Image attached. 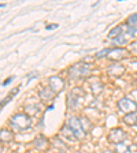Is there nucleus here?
<instances>
[{
    "label": "nucleus",
    "instance_id": "obj_1",
    "mask_svg": "<svg viewBox=\"0 0 137 153\" xmlns=\"http://www.w3.org/2000/svg\"><path fill=\"white\" fill-rule=\"evenodd\" d=\"M10 124L15 131H23L32 126L30 118L25 114H16L10 119Z\"/></svg>",
    "mask_w": 137,
    "mask_h": 153
},
{
    "label": "nucleus",
    "instance_id": "obj_2",
    "mask_svg": "<svg viewBox=\"0 0 137 153\" xmlns=\"http://www.w3.org/2000/svg\"><path fill=\"white\" fill-rule=\"evenodd\" d=\"M91 70H92V66H89V64L77 63L70 67L69 75H70L71 79H80V78H84V76L88 75V74L91 73Z\"/></svg>",
    "mask_w": 137,
    "mask_h": 153
},
{
    "label": "nucleus",
    "instance_id": "obj_3",
    "mask_svg": "<svg viewBox=\"0 0 137 153\" xmlns=\"http://www.w3.org/2000/svg\"><path fill=\"white\" fill-rule=\"evenodd\" d=\"M67 124L71 128V131H73V134L76 135L77 140H81V138L85 137V131H84V127H82V120H80L76 116H71L69 119V123Z\"/></svg>",
    "mask_w": 137,
    "mask_h": 153
},
{
    "label": "nucleus",
    "instance_id": "obj_4",
    "mask_svg": "<svg viewBox=\"0 0 137 153\" xmlns=\"http://www.w3.org/2000/svg\"><path fill=\"white\" fill-rule=\"evenodd\" d=\"M118 108L122 112H126V114H132V112L137 111V104L130 99H122L118 101Z\"/></svg>",
    "mask_w": 137,
    "mask_h": 153
},
{
    "label": "nucleus",
    "instance_id": "obj_5",
    "mask_svg": "<svg viewBox=\"0 0 137 153\" xmlns=\"http://www.w3.org/2000/svg\"><path fill=\"white\" fill-rule=\"evenodd\" d=\"M125 138H126V134H125V131L122 130V128H114V130H111L109 134V141L112 142L114 145L124 142Z\"/></svg>",
    "mask_w": 137,
    "mask_h": 153
},
{
    "label": "nucleus",
    "instance_id": "obj_6",
    "mask_svg": "<svg viewBox=\"0 0 137 153\" xmlns=\"http://www.w3.org/2000/svg\"><path fill=\"white\" fill-rule=\"evenodd\" d=\"M48 82H49V89L55 93H59L64 88V82L61 76H51Z\"/></svg>",
    "mask_w": 137,
    "mask_h": 153
},
{
    "label": "nucleus",
    "instance_id": "obj_7",
    "mask_svg": "<svg viewBox=\"0 0 137 153\" xmlns=\"http://www.w3.org/2000/svg\"><path fill=\"white\" fill-rule=\"evenodd\" d=\"M133 150H137V148L126 142H121L115 145V152L117 153H133Z\"/></svg>",
    "mask_w": 137,
    "mask_h": 153
},
{
    "label": "nucleus",
    "instance_id": "obj_8",
    "mask_svg": "<svg viewBox=\"0 0 137 153\" xmlns=\"http://www.w3.org/2000/svg\"><path fill=\"white\" fill-rule=\"evenodd\" d=\"M125 55H126V49L125 48H114V49L110 51L109 57L112 59V60H121V59L125 57Z\"/></svg>",
    "mask_w": 137,
    "mask_h": 153
},
{
    "label": "nucleus",
    "instance_id": "obj_9",
    "mask_svg": "<svg viewBox=\"0 0 137 153\" xmlns=\"http://www.w3.org/2000/svg\"><path fill=\"white\" fill-rule=\"evenodd\" d=\"M77 89H74L71 93H69L67 96V107L69 108H76L77 104H78V99H80V96H77Z\"/></svg>",
    "mask_w": 137,
    "mask_h": 153
},
{
    "label": "nucleus",
    "instance_id": "obj_10",
    "mask_svg": "<svg viewBox=\"0 0 137 153\" xmlns=\"http://www.w3.org/2000/svg\"><path fill=\"white\" fill-rule=\"evenodd\" d=\"M124 71H125L124 66H122V64H118V63H115V64H112V66L109 67V74L112 76H119Z\"/></svg>",
    "mask_w": 137,
    "mask_h": 153
},
{
    "label": "nucleus",
    "instance_id": "obj_11",
    "mask_svg": "<svg viewBox=\"0 0 137 153\" xmlns=\"http://www.w3.org/2000/svg\"><path fill=\"white\" fill-rule=\"evenodd\" d=\"M124 122L126 124H129V126H132V124L137 123V112H132V114H126L124 118Z\"/></svg>",
    "mask_w": 137,
    "mask_h": 153
},
{
    "label": "nucleus",
    "instance_id": "obj_12",
    "mask_svg": "<svg viewBox=\"0 0 137 153\" xmlns=\"http://www.w3.org/2000/svg\"><path fill=\"white\" fill-rule=\"evenodd\" d=\"M55 94H56V93L52 92L49 88H48V89H43L41 92H40V97H41L43 100H51L55 97Z\"/></svg>",
    "mask_w": 137,
    "mask_h": 153
},
{
    "label": "nucleus",
    "instance_id": "obj_13",
    "mask_svg": "<svg viewBox=\"0 0 137 153\" xmlns=\"http://www.w3.org/2000/svg\"><path fill=\"white\" fill-rule=\"evenodd\" d=\"M126 26L137 30V14H133V15L129 16L128 21H126Z\"/></svg>",
    "mask_w": 137,
    "mask_h": 153
},
{
    "label": "nucleus",
    "instance_id": "obj_14",
    "mask_svg": "<svg viewBox=\"0 0 137 153\" xmlns=\"http://www.w3.org/2000/svg\"><path fill=\"white\" fill-rule=\"evenodd\" d=\"M0 140L3 141H6V142H10V141L13 140V134H11V131H8V130H1L0 131Z\"/></svg>",
    "mask_w": 137,
    "mask_h": 153
},
{
    "label": "nucleus",
    "instance_id": "obj_15",
    "mask_svg": "<svg viewBox=\"0 0 137 153\" xmlns=\"http://www.w3.org/2000/svg\"><path fill=\"white\" fill-rule=\"evenodd\" d=\"M102 89H103L102 82H99V81H95V82L92 83V93H93V94H99V93L102 92Z\"/></svg>",
    "mask_w": 137,
    "mask_h": 153
},
{
    "label": "nucleus",
    "instance_id": "obj_16",
    "mask_svg": "<svg viewBox=\"0 0 137 153\" xmlns=\"http://www.w3.org/2000/svg\"><path fill=\"white\" fill-rule=\"evenodd\" d=\"M121 34H124V33H122V26H117V27H114L111 32H110L109 36L111 38H117V37H119Z\"/></svg>",
    "mask_w": 137,
    "mask_h": 153
},
{
    "label": "nucleus",
    "instance_id": "obj_17",
    "mask_svg": "<svg viewBox=\"0 0 137 153\" xmlns=\"http://www.w3.org/2000/svg\"><path fill=\"white\" fill-rule=\"evenodd\" d=\"M38 109H40V107H38L37 104L28 105V107H26V111H28L30 115H37V111H38Z\"/></svg>",
    "mask_w": 137,
    "mask_h": 153
},
{
    "label": "nucleus",
    "instance_id": "obj_18",
    "mask_svg": "<svg viewBox=\"0 0 137 153\" xmlns=\"http://www.w3.org/2000/svg\"><path fill=\"white\" fill-rule=\"evenodd\" d=\"M114 44L115 45H125V44H126V38H125V34H121L119 37L114 38Z\"/></svg>",
    "mask_w": 137,
    "mask_h": 153
},
{
    "label": "nucleus",
    "instance_id": "obj_19",
    "mask_svg": "<svg viewBox=\"0 0 137 153\" xmlns=\"http://www.w3.org/2000/svg\"><path fill=\"white\" fill-rule=\"evenodd\" d=\"M110 51H111V49H107V48H104V49H102V51H99L97 53H96V57H104V56H109Z\"/></svg>",
    "mask_w": 137,
    "mask_h": 153
},
{
    "label": "nucleus",
    "instance_id": "obj_20",
    "mask_svg": "<svg viewBox=\"0 0 137 153\" xmlns=\"http://www.w3.org/2000/svg\"><path fill=\"white\" fill-rule=\"evenodd\" d=\"M10 99H11V96H8V97H6V99H4L3 101H1V108H4V105H6L7 102L10 101Z\"/></svg>",
    "mask_w": 137,
    "mask_h": 153
},
{
    "label": "nucleus",
    "instance_id": "obj_21",
    "mask_svg": "<svg viewBox=\"0 0 137 153\" xmlns=\"http://www.w3.org/2000/svg\"><path fill=\"white\" fill-rule=\"evenodd\" d=\"M11 81H13V76H11V78H8V79H7V81H4V82H3V86L8 85V83H10V82H11Z\"/></svg>",
    "mask_w": 137,
    "mask_h": 153
},
{
    "label": "nucleus",
    "instance_id": "obj_22",
    "mask_svg": "<svg viewBox=\"0 0 137 153\" xmlns=\"http://www.w3.org/2000/svg\"><path fill=\"white\" fill-rule=\"evenodd\" d=\"M58 25H51V26H47V30H52V29H56Z\"/></svg>",
    "mask_w": 137,
    "mask_h": 153
},
{
    "label": "nucleus",
    "instance_id": "obj_23",
    "mask_svg": "<svg viewBox=\"0 0 137 153\" xmlns=\"http://www.w3.org/2000/svg\"><path fill=\"white\" fill-rule=\"evenodd\" d=\"M103 153H114V152H111V150H104Z\"/></svg>",
    "mask_w": 137,
    "mask_h": 153
},
{
    "label": "nucleus",
    "instance_id": "obj_24",
    "mask_svg": "<svg viewBox=\"0 0 137 153\" xmlns=\"http://www.w3.org/2000/svg\"><path fill=\"white\" fill-rule=\"evenodd\" d=\"M58 153H66V152H58Z\"/></svg>",
    "mask_w": 137,
    "mask_h": 153
}]
</instances>
